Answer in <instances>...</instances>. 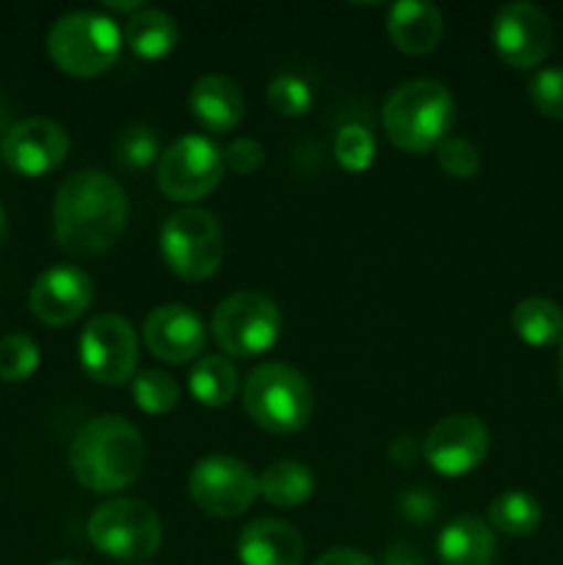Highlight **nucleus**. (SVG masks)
<instances>
[{"mask_svg":"<svg viewBox=\"0 0 563 565\" xmlns=\"http://www.w3.org/2000/svg\"><path fill=\"white\" fill-rule=\"evenodd\" d=\"M127 218L125 188L97 169L75 171L55 191L53 232L66 254L92 257L108 252L125 232Z\"/></svg>","mask_w":563,"mask_h":565,"instance_id":"nucleus-1","label":"nucleus"},{"mask_svg":"<svg viewBox=\"0 0 563 565\" xmlns=\"http://www.w3.org/2000/svg\"><path fill=\"white\" fill-rule=\"evenodd\" d=\"M147 445L141 430L125 417L105 414L77 430L70 447V469L83 489L94 494H116L141 475Z\"/></svg>","mask_w":563,"mask_h":565,"instance_id":"nucleus-2","label":"nucleus"},{"mask_svg":"<svg viewBox=\"0 0 563 565\" xmlns=\"http://www.w3.org/2000/svg\"><path fill=\"white\" fill-rule=\"evenodd\" d=\"M381 121L386 138L403 152H436L456 125V99L439 81L417 77L392 88Z\"/></svg>","mask_w":563,"mask_h":565,"instance_id":"nucleus-3","label":"nucleus"},{"mask_svg":"<svg viewBox=\"0 0 563 565\" xmlns=\"http://www.w3.org/2000/svg\"><path fill=\"white\" fill-rule=\"evenodd\" d=\"M243 408L252 423L268 434H298L312 417V386L290 364H259L243 384Z\"/></svg>","mask_w":563,"mask_h":565,"instance_id":"nucleus-4","label":"nucleus"},{"mask_svg":"<svg viewBox=\"0 0 563 565\" xmlns=\"http://www.w3.org/2000/svg\"><path fill=\"white\" fill-rule=\"evenodd\" d=\"M119 25L99 11H72L55 20L47 33V53L61 72L75 77H97L121 55Z\"/></svg>","mask_w":563,"mask_h":565,"instance_id":"nucleus-5","label":"nucleus"},{"mask_svg":"<svg viewBox=\"0 0 563 565\" xmlns=\"http://www.w3.org/2000/svg\"><path fill=\"white\" fill-rule=\"evenodd\" d=\"M160 254L171 274L180 279H210L224 257V232L219 218L202 207L177 210L160 230Z\"/></svg>","mask_w":563,"mask_h":565,"instance_id":"nucleus-6","label":"nucleus"},{"mask_svg":"<svg viewBox=\"0 0 563 565\" xmlns=\"http://www.w3.org/2000/svg\"><path fill=\"white\" fill-rule=\"evenodd\" d=\"M86 533L103 555L121 563H141L160 550L163 524L147 502L110 500L92 513Z\"/></svg>","mask_w":563,"mask_h":565,"instance_id":"nucleus-7","label":"nucleus"},{"mask_svg":"<svg viewBox=\"0 0 563 565\" xmlns=\"http://www.w3.org/2000/svg\"><path fill=\"white\" fill-rule=\"evenodd\" d=\"M210 329L221 351L252 359L276 345L282 334V312L263 292H232L215 307Z\"/></svg>","mask_w":563,"mask_h":565,"instance_id":"nucleus-8","label":"nucleus"},{"mask_svg":"<svg viewBox=\"0 0 563 565\" xmlns=\"http://www.w3.org/2000/svg\"><path fill=\"white\" fill-rule=\"evenodd\" d=\"M224 152L208 136H182L160 152L158 188L171 202H199L219 188Z\"/></svg>","mask_w":563,"mask_h":565,"instance_id":"nucleus-9","label":"nucleus"},{"mask_svg":"<svg viewBox=\"0 0 563 565\" xmlns=\"http://www.w3.org/2000/svg\"><path fill=\"white\" fill-rule=\"evenodd\" d=\"M77 356L88 379L103 386H121L136 379L138 337L121 315H97L81 331Z\"/></svg>","mask_w":563,"mask_h":565,"instance_id":"nucleus-10","label":"nucleus"},{"mask_svg":"<svg viewBox=\"0 0 563 565\" xmlns=\"http://www.w3.org/2000/svg\"><path fill=\"white\" fill-rule=\"evenodd\" d=\"M188 494L208 516L235 519L254 505L259 497V480L241 458L208 456L193 463L188 475Z\"/></svg>","mask_w":563,"mask_h":565,"instance_id":"nucleus-11","label":"nucleus"},{"mask_svg":"<svg viewBox=\"0 0 563 565\" xmlns=\"http://www.w3.org/2000/svg\"><path fill=\"white\" fill-rule=\"evenodd\" d=\"M552 22L539 6L506 3L491 22V44L511 70H533L552 50Z\"/></svg>","mask_w":563,"mask_h":565,"instance_id":"nucleus-12","label":"nucleus"},{"mask_svg":"<svg viewBox=\"0 0 563 565\" xmlns=\"http://www.w3.org/2000/svg\"><path fill=\"white\" fill-rule=\"evenodd\" d=\"M489 452V428L472 414L439 419L423 439V458L442 478H461L478 469Z\"/></svg>","mask_w":563,"mask_h":565,"instance_id":"nucleus-13","label":"nucleus"},{"mask_svg":"<svg viewBox=\"0 0 563 565\" xmlns=\"http://www.w3.org/2000/svg\"><path fill=\"white\" fill-rule=\"evenodd\" d=\"M70 152V136L64 127L44 116H28L0 141V158L14 174L20 177H44L59 169Z\"/></svg>","mask_w":563,"mask_h":565,"instance_id":"nucleus-14","label":"nucleus"},{"mask_svg":"<svg viewBox=\"0 0 563 565\" xmlns=\"http://www.w3.org/2000/svg\"><path fill=\"white\" fill-rule=\"evenodd\" d=\"M94 301V281L75 265H53L42 270L31 287V315L44 326H70L83 318Z\"/></svg>","mask_w":563,"mask_h":565,"instance_id":"nucleus-15","label":"nucleus"},{"mask_svg":"<svg viewBox=\"0 0 563 565\" xmlns=\"http://www.w3.org/2000/svg\"><path fill=\"white\" fill-rule=\"evenodd\" d=\"M147 351L166 364H188L202 353L208 331L202 318L185 303H160L144 318Z\"/></svg>","mask_w":563,"mask_h":565,"instance_id":"nucleus-16","label":"nucleus"},{"mask_svg":"<svg viewBox=\"0 0 563 565\" xmlns=\"http://www.w3.org/2000/svg\"><path fill=\"white\" fill-rule=\"evenodd\" d=\"M235 552L241 565H301L304 539L282 519H257L237 535Z\"/></svg>","mask_w":563,"mask_h":565,"instance_id":"nucleus-17","label":"nucleus"},{"mask_svg":"<svg viewBox=\"0 0 563 565\" xmlns=\"http://www.w3.org/2000/svg\"><path fill=\"white\" fill-rule=\"evenodd\" d=\"M188 108L202 130L219 136V132H232L241 125L243 114H246V99L232 77L204 75L191 86Z\"/></svg>","mask_w":563,"mask_h":565,"instance_id":"nucleus-18","label":"nucleus"},{"mask_svg":"<svg viewBox=\"0 0 563 565\" xmlns=\"http://www.w3.org/2000/svg\"><path fill=\"white\" fill-rule=\"evenodd\" d=\"M442 31H445L442 11L431 3L403 0L386 11V33L392 44L406 55H425L439 47Z\"/></svg>","mask_w":563,"mask_h":565,"instance_id":"nucleus-19","label":"nucleus"},{"mask_svg":"<svg viewBox=\"0 0 563 565\" xmlns=\"http://www.w3.org/2000/svg\"><path fill=\"white\" fill-rule=\"evenodd\" d=\"M436 557L442 565H491L497 557L495 533L478 516L453 519L436 539Z\"/></svg>","mask_w":563,"mask_h":565,"instance_id":"nucleus-20","label":"nucleus"},{"mask_svg":"<svg viewBox=\"0 0 563 565\" xmlns=\"http://www.w3.org/2000/svg\"><path fill=\"white\" fill-rule=\"evenodd\" d=\"M130 53L144 61L166 58L177 47V22L160 9H141L127 17V25L121 31Z\"/></svg>","mask_w":563,"mask_h":565,"instance_id":"nucleus-21","label":"nucleus"},{"mask_svg":"<svg viewBox=\"0 0 563 565\" xmlns=\"http://www.w3.org/2000/svg\"><path fill=\"white\" fill-rule=\"evenodd\" d=\"M511 326L522 342L533 348L555 345L563 340V309L550 298H524L513 307Z\"/></svg>","mask_w":563,"mask_h":565,"instance_id":"nucleus-22","label":"nucleus"},{"mask_svg":"<svg viewBox=\"0 0 563 565\" xmlns=\"http://www.w3.org/2000/svg\"><path fill=\"white\" fill-rule=\"evenodd\" d=\"M259 494L270 502L274 508H298L312 497L315 478L309 467L290 461H274L263 469L259 475Z\"/></svg>","mask_w":563,"mask_h":565,"instance_id":"nucleus-23","label":"nucleus"},{"mask_svg":"<svg viewBox=\"0 0 563 565\" xmlns=\"http://www.w3.org/2000/svg\"><path fill=\"white\" fill-rule=\"evenodd\" d=\"M188 390L202 406L224 408L237 395V373L230 359L199 356L188 373Z\"/></svg>","mask_w":563,"mask_h":565,"instance_id":"nucleus-24","label":"nucleus"},{"mask_svg":"<svg viewBox=\"0 0 563 565\" xmlns=\"http://www.w3.org/2000/svg\"><path fill=\"white\" fill-rule=\"evenodd\" d=\"M489 522L502 535L524 539V535H533L539 530L541 505L535 497L524 494V491H506V494L491 500Z\"/></svg>","mask_w":563,"mask_h":565,"instance_id":"nucleus-25","label":"nucleus"},{"mask_svg":"<svg viewBox=\"0 0 563 565\" xmlns=\"http://www.w3.org/2000/svg\"><path fill=\"white\" fill-rule=\"evenodd\" d=\"M130 384L132 401H136V406L141 408L144 414L160 417V414H169L171 408L180 403V386H177V381L171 379L169 373H163V370H144V373H138L136 379L130 381Z\"/></svg>","mask_w":563,"mask_h":565,"instance_id":"nucleus-26","label":"nucleus"},{"mask_svg":"<svg viewBox=\"0 0 563 565\" xmlns=\"http://www.w3.org/2000/svg\"><path fill=\"white\" fill-rule=\"evenodd\" d=\"M42 351L28 334H6L0 340V381L20 384L36 373Z\"/></svg>","mask_w":563,"mask_h":565,"instance_id":"nucleus-27","label":"nucleus"},{"mask_svg":"<svg viewBox=\"0 0 563 565\" xmlns=\"http://www.w3.org/2000/svg\"><path fill=\"white\" fill-rule=\"evenodd\" d=\"M160 160V141L158 132L147 125H136L125 130L116 147V163L125 171H144Z\"/></svg>","mask_w":563,"mask_h":565,"instance_id":"nucleus-28","label":"nucleus"},{"mask_svg":"<svg viewBox=\"0 0 563 565\" xmlns=\"http://www.w3.org/2000/svg\"><path fill=\"white\" fill-rule=\"evenodd\" d=\"M334 158L346 171H368L375 158V138L370 136L368 127L346 125L334 138Z\"/></svg>","mask_w":563,"mask_h":565,"instance_id":"nucleus-29","label":"nucleus"},{"mask_svg":"<svg viewBox=\"0 0 563 565\" xmlns=\"http://www.w3.org/2000/svg\"><path fill=\"white\" fill-rule=\"evenodd\" d=\"M268 105L282 116H304L312 108V88L304 77L293 75V72H282L268 83Z\"/></svg>","mask_w":563,"mask_h":565,"instance_id":"nucleus-30","label":"nucleus"},{"mask_svg":"<svg viewBox=\"0 0 563 565\" xmlns=\"http://www.w3.org/2000/svg\"><path fill=\"white\" fill-rule=\"evenodd\" d=\"M436 163L453 180H472L480 169V149L467 138L450 136L436 147Z\"/></svg>","mask_w":563,"mask_h":565,"instance_id":"nucleus-31","label":"nucleus"},{"mask_svg":"<svg viewBox=\"0 0 563 565\" xmlns=\"http://www.w3.org/2000/svg\"><path fill=\"white\" fill-rule=\"evenodd\" d=\"M528 97L539 114L563 121V66L535 72L528 83Z\"/></svg>","mask_w":563,"mask_h":565,"instance_id":"nucleus-32","label":"nucleus"},{"mask_svg":"<svg viewBox=\"0 0 563 565\" xmlns=\"http://www.w3.org/2000/svg\"><path fill=\"white\" fill-rule=\"evenodd\" d=\"M263 160L265 152L263 147H259V141H254V138H235V141L224 149L226 169H232L241 177L254 174V171L263 166Z\"/></svg>","mask_w":563,"mask_h":565,"instance_id":"nucleus-33","label":"nucleus"},{"mask_svg":"<svg viewBox=\"0 0 563 565\" xmlns=\"http://www.w3.org/2000/svg\"><path fill=\"white\" fill-rule=\"evenodd\" d=\"M401 513L408 519V522L414 524H425L431 522V519L439 513V500H436L431 491L425 489H414V491H406V494L401 497Z\"/></svg>","mask_w":563,"mask_h":565,"instance_id":"nucleus-34","label":"nucleus"},{"mask_svg":"<svg viewBox=\"0 0 563 565\" xmlns=\"http://www.w3.org/2000/svg\"><path fill=\"white\" fill-rule=\"evenodd\" d=\"M417 456H423V441L414 439V436L403 434L390 445V461L397 467H408V463L417 461Z\"/></svg>","mask_w":563,"mask_h":565,"instance_id":"nucleus-35","label":"nucleus"},{"mask_svg":"<svg viewBox=\"0 0 563 565\" xmlns=\"http://www.w3.org/2000/svg\"><path fill=\"white\" fill-rule=\"evenodd\" d=\"M384 565H425V555L419 552V546L408 544V541H395L386 546Z\"/></svg>","mask_w":563,"mask_h":565,"instance_id":"nucleus-36","label":"nucleus"},{"mask_svg":"<svg viewBox=\"0 0 563 565\" xmlns=\"http://www.w3.org/2000/svg\"><path fill=\"white\" fill-rule=\"evenodd\" d=\"M312 565H375L373 557L359 550H331L320 555Z\"/></svg>","mask_w":563,"mask_h":565,"instance_id":"nucleus-37","label":"nucleus"},{"mask_svg":"<svg viewBox=\"0 0 563 565\" xmlns=\"http://www.w3.org/2000/svg\"><path fill=\"white\" fill-rule=\"evenodd\" d=\"M105 11H114V14H136V11H141L144 6L138 3V0H127V3H114V0H105L103 3Z\"/></svg>","mask_w":563,"mask_h":565,"instance_id":"nucleus-38","label":"nucleus"},{"mask_svg":"<svg viewBox=\"0 0 563 565\" xmlns=\"http://www.w3.org/2000/svg\"><path fill=\"white\" fill-rule=\"evenodd\" d=\"M6 232H9V221H6V210L3 204H0V246H3L6 241Z\"/></svg>","mask_w":563,"mask_h":565,"instance_id":"nucleus-39","label":"nucleus"},{"mask_svg":"<svg viewBox=\"0 0 563 565\" xmlns=\"http://www.w3.org/2000/svg\"><path fill=\"white\" fill-rule=\"evenodd\" d=\"M557 381H561V390H563V340H561V359H557Z\"/></svg>","mask_w":563,"mask_h":565,"instance_id":"nucleus-40","label":"nucleus"},{"mask_svg":"<svg viewBox=\"0 0 563 565\" xmlns=\"http://www.w3.org/2000/svg\"><path fill=\"white\" fill-rule=\"evenodd\" d=\"M50 565H83V563H77V561H55V563H50Z\"/></svg>","mask_w":563,"mask_h":565,"instance_id":"nucleus-41","label":"nucleus"}]
</instances>
